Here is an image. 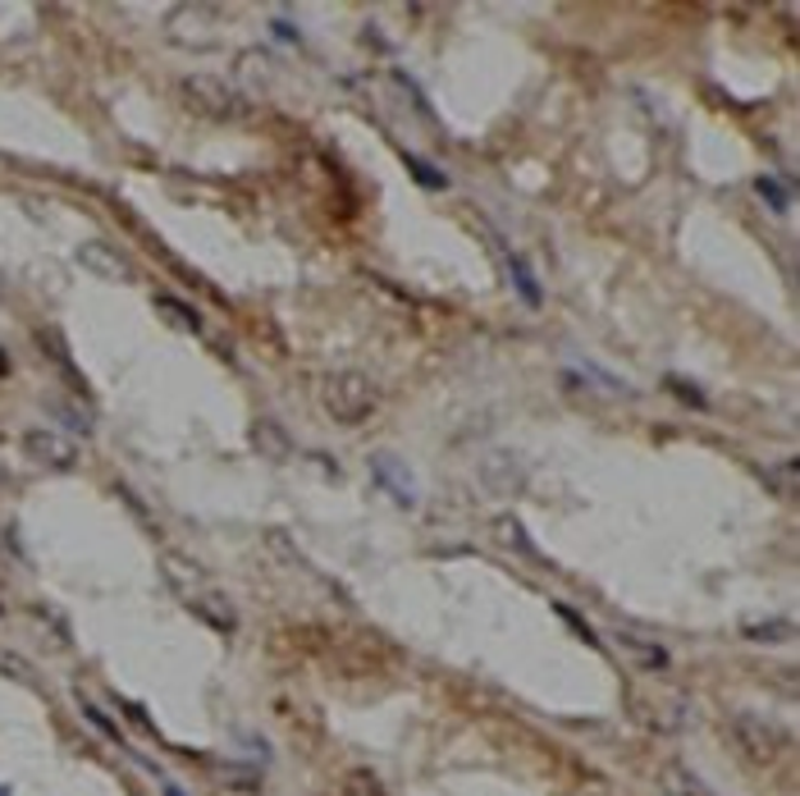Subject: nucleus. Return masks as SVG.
Wrapping results in <instances>:
<instances>
[{
    "label": "nucleus",
    "mask_w": 800,
    "mask_h": 796,
    "mask_svg": "<svg viewBox=\"0 0 800 796\" xmlns=\"http://www.w3.org/2000/svg\"><path fill=\"white\" fill-rule=\"evenodd\" d=\"M791 627L787 623H777V627H750V636H787Z\"/></svg>",
    "instance_id": "a878e982"
},
{
    "label": "nucleus",
    "mask_w": 800,
    "mask_h": 796,
    "mask_svg": "<svg viewBox=\"0 0 800 796\" xmlns=\"http://www.w3.org/2000/svg\"><path fill=\"white\" fill-rule=\"evenodd\" d=\"M343 796H385V787H380V779H375L371 769H352L343 779Z\"/></svg>",
    "instance_id": "412c9836"
},
{
    "label": "nucleus",
    "mask_w": 800,
    "mask_h": 796,
    "mask_svg": "<svg viewBox=\"0 0 800 796\" xmlns=\"http://www.w3.org/2000/svg\"><path fill=\"white\" fill-rule=\"evenodd\" d=\"M609 640L617 646L622 659L636 663V669H646V673H663V669L673 663V655H668V646H663V640H654V636H646V632H636V627H609Z\"/></svg>",
    "instance_id": "0eeeda50"
},
{
    "label": "nucleus",
    "mask_w": 800,
    "mask_h": 796,
    "mask_svg": "<svg viewBox=\"0 0 800 796\" xmlns=\"http://www.w3.org/2000/svg\"><path fill=\"white\" fill-rule=\"evenodd\" d=\"M184 101L207 120H242L252 110L248 97L220 74H188L184 78Z\"/></svg>",
    "instance_id": "7ed1b4c3"
},
{
    "label": "nucleus",
    "mask_w": 800,
    "mask_h": 796,
    "mask_svg": "<svg viewBox=\"0 0 800 796\" xmlns=\"http://www.w3.org/2000/svg\"><path fill=\"white\" fill-rule=\"evenodd\" d=\"M640 719H646V727H654V733H682L686 710H682V700H659L654 710H640Z\"/></svg>",
    "instance_id": "2eb2a0df"
},
{
    "label": "nucleus",
    "mask_w": 800,
    "mask_h": 796,
    "mask_svg": "<svg viewBox=\"0 0 800 796\" xmlns=\"http://www.w3.org/2000/svg\"><path fill=\"white\" fill-rule=\"evenodd\" d=\"M165 796H184V792H179V787H174V783H165Z\"/></svg>",
    "instance_id": "cd10ccee"
},
{
    "label": "nucleus",
    "mask_w": 800,
    "mask_h": 796,
    "mask_svg": "<svg viewBox=\"0 0 800 796\" xmlns=\"http://www.w3.org/2000/svg\"><path fill=\"white\" fill-rule=\"evenodd\" d=\"M24 453L37 462V468H47V472H74L78 468V445L70 435L47 431V426H37V431L24 435Z\"/></svg>",
    "instance_id": "423d86ee"
},
{
    "label": "nucleus",
    "mask_w": 800,
    "mask_h": 796,
    "mask_svg": "<svg viewBox=\"0 0 800 796\" xmlns=\"http://www.w3.org/2000/svg\"><path fill=\"white\" fill-rule=\"evenodd\" d=\"M55 416H60V422L70 426L74 435H92V416H87V412H74L70 403H55Z\"/></svg>",
    "instance_id": "5701e85b"
},
{
    "label": "nucleus",
    "mask_w": 800,
    "mask_h": 796,
    "mask_svg": "<svg viewBox=\"0 0 800 796\" xmlns=\"http://www.w3.org/2000/svg\"><path fill=\"white\" fill-rule=\"evenodd\" d=\"M0 673H5V677H14L18 687H41L37 669H33V663H28L24 655H18V650H0Z\"/></svg>",
    "instance_id": "a211bd4d"
},
{
    "label": "nucleus",
    "mask_w": 800,
    "mask_h": 796,
    "mask_svg": "<svg viewBox=\"0 0 800 796\" xmlns=\"http://www.w3.org/2000/svg\"><path fill=\"white\" fill-rule=\"evenodd\" d=\"M754 192L768 202V211H777V215H787L791 211V192H787V184L783 179H773V174H764V179H754Z\"/></svg>",
    "instance_id": "aec40b11"
},
{
    "label": "nucleus",
    "mask_w": 800,
    "mask_h": 796,
    "mask_svg": "<svg viewBox=\"0 0 800 796\" xmlns=\"http://www.w3.org/2000/svg\"><path fill=\"white\" fill-rule=\"evenodd\" d=\"M659 787H663V796H718L696 769H686L682 760H668L659 769Z\"/></svg>",
    "instance_id": "9b49d317"
},
{
    "label": "nucleus",
    "mask_w": 800,
    "mask_h": 796,
    "mask_svg": "<svg viewBox=\"0 0 800 796\" xmlns=\"http://www.w3.org/2000/svg\"><path fill=\"white\" fill-rule=\"evenodd\" d=\"M508 265H513V275H517V294H522L530 307H540V289H536V275H530V265H526L517 252H508Z\"/></svg>",
    "instance_id": "4be33fe9"
},
{
    "label": "nucleus",
    "mask_w": 800,
    "mask_h": 796,
    "mask_svg": "<svg viewBox=\"0 0 800 796\" xmlns=\"http://www.w3.org/2000/svg\"><path fill=\"white\" fill-rule=\"evenodd\" d=\"M764 481H768V490L783 499V503H796V499H800V462H796V458H787V462H777V468H768Z\"/></svg>",
    "instance_id": "ddd939ff"
},
{
    "label": "nucleus",
    "mask_w": 800,
    "mask_h": 796,
    "mask_svg": "<svg viewBox=\"0 0 800 796\" xmlns=\"http://www.w3.org/2000/svg\"><path fill=\"white\" fill-rule=\"evenodd\" d=\"M275 33H279L284 41H298V28H293V24H284V18H275Z\"/></svg>",
    "instance_id": "bb28decb"
},
{
    "label": "nucleus",
    "mask_w": 800,
    "mask_h": 796,
    "mask_svg": "<svg viewBox=\"0 0 800 796\" xmlns=\"http://www.w3.org/2000/svg\"><path fill=\"white\" fill-rule=\"evenodd\" d=\"M321 408L329 412V422L362 426L380 408V385L362 371H329L321 381Z\"/></svg>",
    "instance_id": "f257e3e1"
},
{
    "label": "nucleus",
    "mask_w": 800,
    "mask_h": 796,
    "mask_svg": "<svg viewBox=\"0 0 800 796\" xmlns=\"http://www.w3.org/2000/svg\"><path fill=\"white\" fill-rule=\"evenodd\" d=\"M165 33L170 41H179L188 51H211L220 41V14L207 5H179L165 14Z\"/></svg>",
    "instance_id": "20e7f679"
},
{
    "label": "nucleus",
    "mask_w": 800,
    "mask_h": 796,
    "mask_svg": "<svg viewBox=\"0 0 800 796\" xmlns=\"http://www.w3.org/2000/svg\"><path fill=\"white\" fill-rule=\"evenodd\" d=\"M215 783H220V787H234V792H248V796H257V792H261V773H257V769L215 764Z\"/></svg>",
    "instance_id": "f3484780"
},
{
    "label": "nucleus",
    "mask_w": 800,
    "mask_h": 796,
    "mask_svg": "<svg viewBox=\"0 0 800 796\" xmlns=\"http://www.w3.org/2000/svg\"><path fill=\"white\" fill-rule=\"evenodd\" d=\"M495 540H499L503 549H517L522 559H540V555H536V545H530V536H526V526H522L517 518H508V513H503V518H495Z\"/></svg>",
    "instance_id": "4468645a"
},
{
    "label": "nucleus",
    "mask_w": 800,
    "mask_h": 796,
    "mask_svg": "<svg viewBox=\"0 0 800 796\" xmlns=\"http://www.w3.org/2000/svg\"><path fill=\"white\" fill-rule=\"evenodd\" d=\"M155 312L170 316V325L188 329V335H202V316H197V307H184L179 298H155Z\"/></svg>",
    "instance_id": "dca6fc26"
},
{
    "label": "nucleus",
    "mask_w": 800,
    "mask_h": 796,
    "mask_svg": "<svg viewBox=\"0 0 800 796\" xmlns=\"http://www.w3.org/2000/svg\"><path fill=\"white\" fill-rule=\"evenodd\" d=\"M408 165H416V179H421V184H430V188H443V184H449V179H443V174H435L430 165H421L416 157H408Z\"/></svg>",
    "instance_id": "393cba45"
},
{
    "label": "nucleus",
    "mask_w": 800,
    "mask_h": 796,
    "mask_svg": "<svg viewBox=\"0 0 800 796\" xmlns=\"http://www.w3.org/2000/svg\"><path fill=\"white\" fill-rule=\"evenodd\" d=\"M371 476L385 485V490L403 503V508H416V476L408 472V462L403 458H393V453H371Z\"/></svg>",
    "instance_id": "6e6552de"
},
{
    "label": "nucleus",
    "mask_w": 800,
    "mask_h": 796,
    "mask_svg": "<svg viewBox=\"0 0 800 796\" xmlns=\"http://www.w3.org/2000/svg\"><path fill=\"white\" fill-rule=\"evenodd\" d=\"M161 572H165L170 590H174V595H184L188 605H192L202 590H211V582H207L211 572H207L202 563H197V559H188V555H165V559H161Z\"/></svg>",
    "instance_id": "9d476101"
},
{
    "label": "nucleus",
    "mask_w": 800,
    "mask_h": 796,
    "mask_svg": "<svg viewBox=\"0 0 800 796\" xmlns=\"http://www.w3.org/2000/svg\"><path fill=\"white\" fill-rule=\"evenodd\" d=\"M78 265H83V271H92L97 279H115V284H128L133 279L128 257L120 248H110V242H101V238L83 242V248H78Z\"/></svg>",
    "instance_id": "1a4fd4ad"
},
{
    "label": "nucleus",
    "mask_w": 800,
    "mask_h": 796,
    "mask_svg": "<svg viewBox=\"0 0 800 796\" xmlns=\"http://www.w3.org/2000/svg\"><path fill=\"white\" fill-rule=\"evenodd\" d=\"M727 737H732V746H737V756L746 764H754V769L777 764V760L787 756V746H791L783 723H773V719L754 714V710H737V714H732L727 719Z\"/></svg>",
    "instance_id": "f03ea898"
},
{
    "label": "nucleus",
    "mask_w": 800,
    "mask_h": 796,
    "mask_svg": "<svg viewBox=\"0 0 800 796\" xmlns=\"http://www.w3.org/2000/svg\"><path fill=\"white\" fill-rule=\"evenodd\" d=\"M83 714H87V719H92V723H97V733H105L110 742H124V737H120V727H115V719H105V714L97 710V705H92V700H83Z\"/></svg>",
    "instance_id": "b1692460"
},
{
    "label": "nucleus",
    "mask_w": 800,
    "mask_h": 796,
    "mask_svg": "<svg viewBox=\"0 0 800 796\" xmlns=\"http://www.w3.org/2000/svg\"><path fill=\"white\" fill-rule=\"evenodd\" d=\"M0 796H10V787H0Z\"/></svg>",
    "instance_id": "c85d7f7f"
},
{
    "label": "nucleus",
    "mask_w": 800,
    "mask_h": 796,
    "mask_svg": "<svg viewBox=\"0 0 800 796\" xmlns=\"http://www.w3.org/2000/svg\"><path fill=\"white\" fill-rule=\"evenodd\" d=\"M476 481H480L490 495L513 499V495L526 490V462H522V453H513V449H490V453L476 462Z\"/></svg>",
    "instance_id": "39448f33"
},
{
    "label": "nucleus",
    "mask_w": 800,
    "mask_h": 796,
    "mask_svg": "<svg viewBox=\"0 0 800 796\" xmlns=\"http://www.w3.org/2000/svg\"><path fill=\"white\" fill-rule=\"evenodd\" d=\"M252 445H257L265 458H284V453H288V439H284V431H279L275 422H257V426H252Z\"/></svg>",
    "instance_id": "6ab92c4d"
},
{
    "label": "nucleus",
    "mask_w": 800,
    "mask_h": 796,
    "mask_svg": "<svg viewBox=\"0 0 800 796\" xmlns=\"http://www.w3.org/2000/svg\"><path fill=\"white\" fill-rule=\"evenodd\" d=\"M192 609L207 618V623H215V627H225V632H234V623H238V613H234V600L229 595H215V590H202L192 600Z\"/></svg>",
    "instance_id": "f8f14e48"
}]
</instances>
